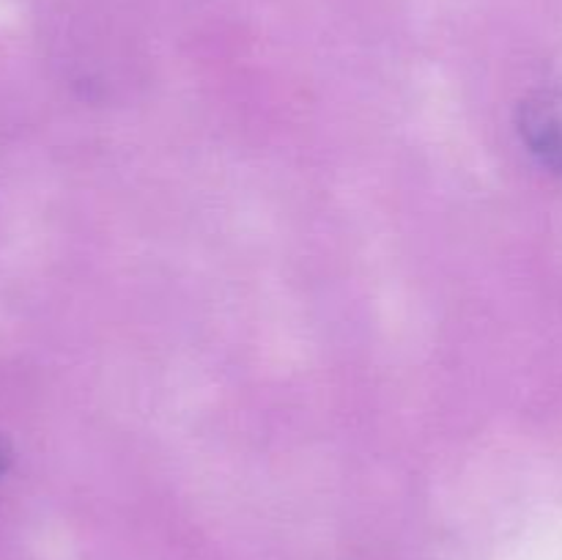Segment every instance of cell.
Instances as JSON below:
<instances>
[{
	"label": "cell",
	"instance_id": "cell-1",
	"mask_svg": "<svg viewBox=\"0 0 562 560\" xmlns=\"http://www.w3.org/2000/svg\"><path fill=\"white\" fill-rule=\"evenodd\" d=\"M519 130L530 152L554 173H562V91L532 93L521 104Z\"/></svg>",
	"mask_w": 562,
	"mask_h": 560
}]
</instances>
